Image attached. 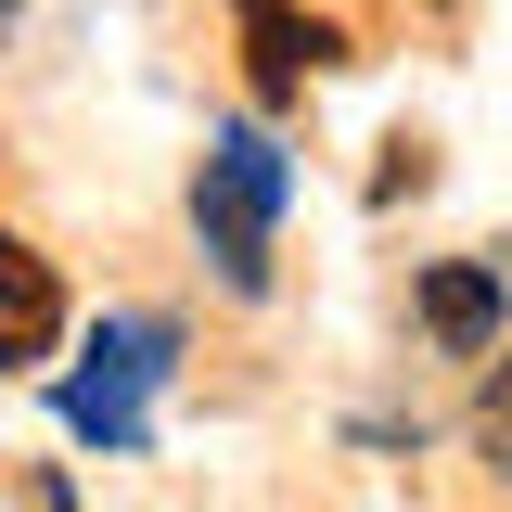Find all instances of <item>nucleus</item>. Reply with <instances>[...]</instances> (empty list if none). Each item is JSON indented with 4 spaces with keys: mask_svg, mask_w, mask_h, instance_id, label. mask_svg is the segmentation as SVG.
<instances>
[{
    "mask_svg": "<svg viewBox=\"0 0 512 512\" xmlns=\"http://www.w3.org/2000/svg\"><path fill=\"white\" fill-rule=\"evenodd\" d=\"M282 192H295V167H282L269 128H218L205 141V167H192V244L218 256L231 295H269V218H282Z\"/></svg>",
    "mask_w": 512,
    "mask_h": 512,
    "instance_id": "1",
    "label": "nucleus"
},
{
    "mask_svg": "<svg viewBox=\"0 0 512 512\" xmlns=\"http://www.w3.org/2000/svg\"><path fill=\"white\" fill-rule=\"evenodd\" d=\"M180 372V333L167 320H103V346H90V372H64L52 384V410H64V436H90V448H141L154 436V384Z\"/></svg>",
    "mask_w": 512,
    "mask_h": 512,
    "instance_id": "2",
    "label": "nucleus"
},
{
    "mask_svg": "<svg viewBox=\"0 0 512 512\" xmlns=\"http://www.w3.org/2000/svg\"><path fill=\"white\" fill-rule=\"evenodd\" d=\"M231 26H244V64H256V103H295L320 64L346 52L320 13H295V0H231Z\"/></svg>",
    "mask_w": 512,
    "mask_h": 512,
    "instance_id": "3",
    "label": "nucleus"
},
{
    "mask_svg": "<svg viewBox=\"0 0 512 512\" xmlns=\"http://www.w3.org/2000/svg\"><path fill=\"white\" fill-rule=\"evenodd\" d=\"M64 346V282L39 244H13L0 231V372H26V359H52Z\"/></svg>",
    "mask_w": 512,
    "mask_h": 512,
    "instance_id": "4",
    "label": "nucleus"
},
{
    "mask_svg": "<svg viewBox=\"0 0 512 512\" xmlns=\"http://www.w3.org/2000/svg\"><path fill=\"white\" fill-rule=\"evenodd\" d=\"M423 333H436L448 359H487L500 346V269L487 256H436L423 269Z\"/></svg>",
    "mask_w": 512,
    "mask_h": 512,
    "instance_id": "5",
    "label": "nucleus"
},
{
    "mask_svg": "<svg viewBox=\"0 0 512 512\" xmlns=\"http://www.w3.org/2000/svg\"><path fill=\"white\" fill-rule=\"evenodd\" d=\"M474 448H487V461L512 474V359L487 372V397H474Z\"/></svg>",
    "mask_w": 512,
    "mask_h": 512,
    "instance_id": "6",
    "label": "nucleus"
},
{
    "mask_svg": "<svg viewBox=\"0 0 512 512\" xmlns=\"http://www.w3.org/2000/svg\"><path fill=\"white\" fill-rule=\"evenodd\" d=\"M423 180H436V154H423V141H384V180H372L384 205H397V192H423Z\"/></svg>",
    "mask_w": 512,
    "mask_h": 512,
    "instance_id": "7",
    "label": "nucleus"
}]
</instances>
